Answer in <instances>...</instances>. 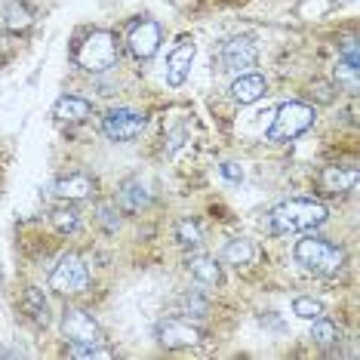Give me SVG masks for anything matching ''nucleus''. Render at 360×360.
Instances as JSON below:
<instances>
[{"label": "nucleus", "mask_w": 360, "mask_h": 360, "mask_svg": "<svg viewBox=\"0 0 360 360\" xmlns=\"http://www.w3.org/2000/svg\"><path fill=\"white\" fill-rule=\"evenodd\" d=\"M117 37L111 34V31H93V34L84 37V44L77 46L75 53V62L77 68L89 71V75H102V71H108L117 65Z\"/></svg>", "instance_id": "nucleus-4"}, {"label": "nucleus", "mask_w": 360, "mask_h": 360, "mask_svg": "<svg viewBox=\"0 0 360 360\" xmlns=\"http://www.w3.org/2000/svg\"><path fill=\"white\" fill-rule=\"evenodd\" d=\"M222 176L228 179V182H240V179H243V169L237 167V163L228 160V163H222Z\"/></svg>", "instance_id": "nucleus-31"}, {"label": "nucleus", "mask_w": 360, "mask_h": 360, "mask_svg": "<svg viewBox=\"0 0 360 360\" xmlns=\"http://www.w3.org/2000/svg\"><path fill=\"white\" fill-rule=\"evenodd\" d=\"M330 219V210L321 200L308 198H290L268 212V231L271 234H302L314 231Z\"/></svg>", "instance_id": "nucleus-1"}, {"label": "nucleus", "mask_w": 360, "mask_h": 360, "mask_svg": "<svg viewBox=\"0 0 360 360\" xmlns=\"http://www.w3.org/2000/svg\"><path fill=\"white\" fill-rule=\"evenodd\" d=\"M148 200H151V194H148V188L142 185V179H127V182L117 188V207L127 212H139L142 207H148Z\"/></svg>", "instance_id": "nucleus-15"}, {"label": "nucleus", "mask_w": 360, "mask_h": 360, "mask_svg": "<svg viewBox=\"0 0 360 360\" xmlns=\"http://www.w3.org/2000/svg\"><path fill=\"white\" fill-rule=\"evenodd\" d=\"M292 259L299 262L305 271L330 277L335 271H342V262H345V252H342L335 243L323 240V237H305L292 247Z\"/></svg>", "instance_id": "nucleus-2"}, {"label": "nucleus", "mask_w": 360, "mask_h": 360, "mask_svg": "<svg viewBox=\"0 0 360 360\" xmlns=\"http://www.w3.org/2000/svg\"><path fill=\"white\" fill-rule=\"evenodd\" d=\"M311 89H314V93H317V102H321V105H330L333 99H335V86L333 84H326V80H317V84L314 86H311Z\"/></svg>", "instance_id": "nucleus-28"}, {"label": "nucleus", "mask_w": 360, "mask_h": 360, "mask_svg": "<svg viewBox=\"0 0 360 360\" xmlns=\"http://www.w3.org/2000/svg\"><path fill=\"white\" fill-rule=\"evenodd\" d=\"M89 286V268L77 252H65L50 274V290L59 296H80Z\"/></svg>", "instance_id": "nucleus-5"}, {"label": "nucleus", "mask_w": 360, "mask_h": 360, "mask_svg": "<svg viewBox=\"0 0 360 360\" xmlns=\"http://www.w3.org/2000/svg\"><path fill=\"white\" fill-rule=\"evenodd\" d=\"M225 262L228 265H237V268H243V265H252V259H256V247L247 240V237H234V240H228L225 243Z\"/></svg>", "instance_id": "nucleus-20"}, {"label": "nucleus", "mask_w": 360, "mask_h": 360, "mask_svg": "<svg viewBox=\"0 0 360 360\" xmlns=\"http://www.w3.org/2000/svg\"><path fill=\"white\" fill-rule=\"evenodd\" d=\"M99 222L108 228V231H117L120 219H114V207H111V203H102V207H99Z\"/></svg>", "instance_id": "nucleus-29"}, {"label": "nucleus", "mask_w": 360, "mask_h": 360, "mask_svg": "<svg viewBox=\"0 0 360 360\" xmlns=\"http://www.w3.org/2000/svg\"><path fill=\"white\" fill-rule=\"evenodd\" d=\"M203 339V333L194 326L191 321H182V317H169V321L158 323V342L163 348H191Z\"/></svg>", "instance_id": "nucleus-10"}, {"label": "nucleus", "mask_w": 360, "mask_h": 360, "mask_svg": "<svg viewBox=\"0 0 360 360\" xmlns=\"http://www.w3.org/2000/svg\"><path fill=\"white\" fill-rule=\"evenodd\" d=\"M194 56H198V46H194V37H179L176 46L169 50L167 56V71H163V77H167L169 86H182L188 80V71H191V62Z\"/></svg>", "instance_id": "nucleus-9"}, {"label": "nucleus", "mask_w": 360, "mask_h": 360, "mask_svg": "<svg viewBox=\"0 0 360 360\" xmlns=\"http://www.w3.org/2000/svg\"><path fill=\"white\" fill-rule=\"evenodd\" d=\"M314 326H311V339H314V345H321V348H330L339 342V326L330 323V321H323V317H317V321H311Z\"/></svg>", "instance_id": "nucleus-21"}, {"label": "nucleus", "mask_w": 360, "mask_h": 360, "mask_svg": "<svg viewBox=\"0 0 360 360\" xmlns=\"http://www.w3.org/2000/svg\"><path fill=\"white\" fill-rule=\"evenodd\" d=\"M182 308H185V314H194V317H203L210 311L207 299L198 296V292H188V296L182 299Z\"/></svg>", "instance_id": "nucleus-26"}, {"label": "nucleus", "mask_w": 360, "mask_h": 360, "mask_svg": "<svg viewBox=\"0 0 360 360\" xmlns=\"http://www.w3.org/2000/svg\"><path fill=\"white\" fill-rule=\"evenodd\" d=\"M68 354L71 357H111V351L102 345H71Z\"/></svg>", "instance_id": "nucleus-27"}, {"label": "nucleus", "mask_w": 360, "mask_h": 360, "mask_svg": "<svg viewBox=\"0 0 360 360\" xmlns=\"http://www.w3.org/2000/svg\"><path fill=\"white\" fill-rule=\"evenodd\" d=\"M231 99L237 102V105H252V102H259L262 96L268 93V84H265V77L262 75H240L231 84Z\"/></svg>", "instance_id": "nucleus-13"}, {"label": "nucleus", "mask_w": 360, "mask_h": 360, "mask_svg": "<svg viewBox=\"0 0 360 360\" xmlns=\"http://www.w3.org/2000/svg\"><path fill=\"white\" fill-rule=\"evenodd\" d=\"M127 46L139 62H148L160 46V25L154 19L133 22V25H129V34H127Z\"/></svg>", "instance_id": "nucleus-8"}, {"label": "nucleus", "mask_w": 360, "mask_h": 360, "mask_svg": "<svg viewBox=\"0 0 360 360\" xmlns=\"http://www.w3.org/2000/svg\"><path fill=\"white\" fill-rule=\"evenodd\" d=\"M96 191V179L86 173H68L56 182V194L62 200H86Z\"/></svg>", "instance_id": "nucleus-12"}, {"label": "nucleus", "mask_w": 360, "mask_h": 360, "mask_svg": "<svg viewBox=\"0 0 360 360\" xmlns=\"http://www.w3.org/2000/svg\"><path fill=\"white\" fill-rule=\"evenodd\" d=\"M62 333L71 345H102V330L84 308H65L62 311Z\"/></svg>", "instance_id": "nucleus-7"}, {"label": "nucleus", "mask_w": 360, "mask_h": 360, "mask_svg": "<svg viewBox=\"0 0 360 360\" xmlns=\"http://www.w3.org/2000/svg\"><path fill=\"white\" fill-rule=\"evenodd\" d=\"M176 234H179L182 247H198L200 243V228H198V222H191V219H182V222L176 225Z\"/></svg>", "instance_id": "nucleus-24"}, {"label": "nucleus", "mask_w": 360, "mask_h": 360, "mask_svg": "<svg viewBox=\"0 0 360 360\" xmlns=\"http://www.w3.org/2000/svg\"><path fill=\"white\" fill-rule=\"evenodd\" d=\"M342 59H345V65H354L357 68V37H348L342 44Z\"/></svg>", "instance_id": "nucleus-30"}, {"label": "nucleus", "mask_w": 360, "mask_h": 360, "mask_svg": "<svg viewBox=\"0 0 360 360\" xmlns=\"http://www.w3.org/2000/svg\"><path fill=\"white\" fill-rule=\"evenodd\" d=\"M256 59H259V53H256V46H252L247 37H234V40H228V44L222 46L225 71H247V68L256 65Z\"/></svg>", "instance_id": "nucleus-11"}, {"label": "nucleus", "mask_w": 360, "mask_h": 360, "mask_svg": "<svg viewBox=\"0 0 360 360\" xmlns=\"http://www.w3.org/2000/svg\"><path fill=\"white\" fill-rule=\"evenodd\" d=\"M317 182H321V191L323 194L351 191V188L357 185V169H351V167H323Z\"/></svg>", "instance_id": "nucleus-14"}, {"label": "nucleus", "mask_w": 360, "mask_h": 360, "mask_svg": "<svg viewBox=\"0 0 360 360\" xmlns=\"http://www.w3.org/2000/svg\"><path fill=\"white\" fill-rule=\"evenodd\" d=\"M34 22V10L25 4V0H13V4L4 6V25L6 31H25Z\"/></svg>", "instance_id": "nucleus-19"}, {"label": "nucleus", "mask_w": 360, "mask_h": 360, "mask_svg": "<svg viewBox=\"0 0 360 360\" xmlns=\"http://www.w3.org/2000/svg\"><path fill=\"white\" fill-rule=\"evenodd\" d=\"M317 120V111L311 108L305 102H286L277 108L271 127H268L265 139L274 145H283V142H292V139H299L302 133H308L311 127H314Z\"/></svg>", "instance_id": "nucleus-3"}, {"label": "nucleus", "mask_w": 360, "mask_h": 360, "mask_svg": "<svg viewBox=\"0 0 360 360\" xmlns=\"http://www.w3.org/2000/svg\"><path fill=\"white\" fill-rule=\"evenodd\" d=\"M145 124H148V117L133 108H111L102 117V133L108 136L111 142H129V139L142 136Z\"/></svg>", "instance_id": "nucleus-6"}, {"label": "nucleus", "mask_w": 360, "mask_h": 360, "mask_svg": "<svg viewBox=\"0 0 360 360\" xmlns=\"http://www.w3.org/2000/svg\"><path fill=\"white\" fill-rule=\"evenodd\" d=\"M188 271H191V277L203 286H222V268L216 265V259L210 256H191L188 259Z\"/></svg>", "instance_id": "nucleus-18"}, {"label": "nucleus", "mask_w": 360, "mask_h": 360, "mask_svg": "<svg viewBox=\"0 0 360 360\" xmlns=\"http://www.w3.org/2000/svg\"><path fill=\"white\" fill-rule=\"evenodd\" d=\"M292 314L302 321H317V317H323V305L311 296H296L292 299Z\"/></svg>", "instance_id": "nucleus-22"}, {"label": "nucleus", "mask_w": 360, "mask_h": 360, "mask_svg": "<svg viewBox=\"0 0 360 360\" xmlns=\"http://www.w3.org/2000/svg\"><path fill=\"white\" fill-rule=\"evenodd\" d=\"M22 311L34 321L37 326H46L53 321V314H50V299L44 296V290L40 286H28L25 290V296H22Z\"/></svg>", "instance_id": "nucleus-16"}, {"label": "nucleus", "mask_w": 360, "mask_h": 360, "mask_svg": "<svg viewBox=\"0 0 360 360\" xmlns=\"http://www.w3.org/2000/svg\"><path fill=\"white\" fill-rule=\"evenodd\" d=\"M53 225L59 228V231H77L80 228V212L77 210H71V207H59V210H53Z\"/></svg>", "instance_id": "nucleus-23"}, {"label": "nucleus", "mask_w": 360, "mask_h": 360, "mask_svg": "<svg viewBox=\"0 0 360 360\" xmlns=\"http://www.w3.org/2000/svg\"><path fill=\"white\" fill-rule=\"evenodd\" d=\"M53 114L65 124H75V120H86L93 114V102L80 99V96H62L59 102L53 105Z\"/></svg>", "instance_id": "nucleus-17"}, {"label": "nucleus", "mask_w": 360, "mask_h": 360, "mask_svg": "<svg viewBox=\"0 0 360 360\" xmlns=\"http://www.w3.org/2000/svg\"><path fill=\"white\" fill-rule=\"evenodd\" d=\"M335 84H339V89L345 86L348 93H357V68L354 65H339V68H335Z\"/></svg>", "instance_id": "nucleus-25"}]
</instances>
